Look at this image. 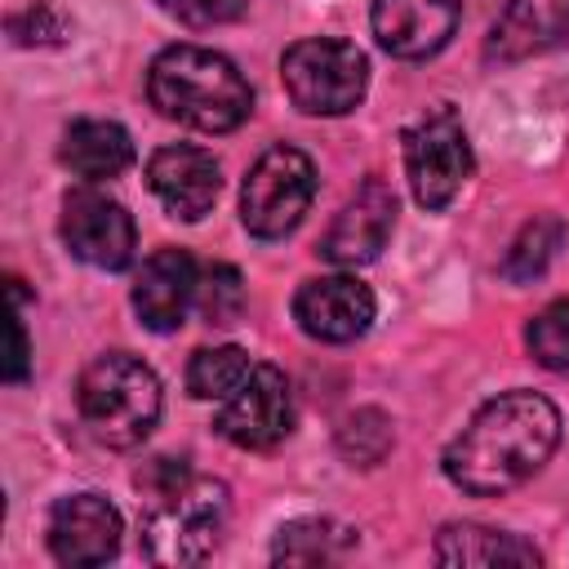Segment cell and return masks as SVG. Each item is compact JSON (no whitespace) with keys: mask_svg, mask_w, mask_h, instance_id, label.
I'll list each match as a JSON object with an SVG mask.
<instances>
[{"mask_svg":"<svg viewBox=\"0 0 569 569\" xmlns=\"http://www.w3.org/2000/svg\"><path fill=\"white\" fill-rule=\"evenodd\" d=\"M284 93L307 116H347L360 107L369 84V62L347 40H298L280 58Z\"/></svg>","mask_w":569,"mask_h":569,"instance_id":"cell-5","label":"cell"},{"mask_svg":"<svg viewBox=\"0 0 569 569\" xmlns=\"http://www.w3.org/2000/svg\"><path fill=\"white\" fill-rule=\"evenodd\" d=\"M342 547H351V529L320 520V516H307V520L280 525L271 556L280 565H320V560H333Z\"/></svg>","mask_w":569,"mask_h":569,"instance_id":"cell-20","label":"cell"},{"mask_svg":"<svg viewBox=\"0 0 569 569\" xmlns=\"http://www.w3.org/2000/svg\"><path fill=\"white\" fill-rule=\"evenodd\" d=\"M62 31H67L62 13L53 4H44V0L40 4H27L22 13L9 18V40L13 44H58Z\"/></svg>","mask_w":569,"mask_h":569,"instance_id":"cell-25","label":"cell"},{"mask_svg":"<svg viewBox=\"0 0 569 569\" xmlns=\"http://www.w3.org/2000/svg\"><path fill=\"white\" fill-rule=\"evenodd\" d=\"M391 227H396V196H391V187L382 178H369L338 209V218H333L320 253L329 262H338V267H365V262H373L382 253Z\"/></svg>","mask_w":569,"mask_h":569,"instance_id":"cell-11","label":"cell"},{"mask_svg":"<svg viewBox=\"0 0 569 569\" xmlns=\"http://www.w3.org/2000/svg\"><path fill=\"white\" fill-rule=\"evenodd\" d=\"M458 0H373V36L391 58H431L458 31Z\"/></svg>","mask_w":569,"mask_h":569,"instance_id":"cell-14","label":"cell"},{"mask_svg":"<svg viewBox=\"0 0 569 569\" xmlns=\"http://www.w3.org/2000/svg\"><path fill=\"white\" fill-rule=\"evenodd\" d=\"M231 498L222 480L209 476H182L156 493H147V516H142V551L151 565H200L227 525Z\"/></svg>","mask_w":569,"mask_h":569,"instance_id":"cell-4","label":"cell"},{"mask_svg":"<svg viewBox=\"0 0 569 569\" xmlns=\"http://www.w3.org/2000/svg\"><path fill=\"white\" fill-rule=\"evenodd\" d=\"M62 164L84 178V182H102V178H116L129 169L133 160V142L129 133L116 124V120H76L67 133H62Z\"/></svg>","mask_w":569,"mask_h":569,"instance_id":"cell-17","label":"cell"},{"mask_svg":"<svg viewBox=\"0 0 569 569\" xmlns=\"http://www.w3.org/2000/svg\"><path fill=\"white\" fill-rule=\"evenodd\" d=\"M560 445V413L538 391H507L476 409V418L445 449V476L467 493H507L538 476Z\"/></svg>","mask_w":569,"mask_h":569,"instance_id":"cell-1","label":"cell"},{"mask_svg":"<svg viewBox=\"0 0 569 569\" xmlns=\"http://www.w3.org/2000/svg\"><path fill=\"white\" fill-rule=\"evenodd\" d=\"M311 196H316L311 156L280 142L267 156H258V164L249 169L244 191H240V222L258 240H280L302 222Z\"/></svg>","mask_w":569,"mask_h":569,"instance_id":"cell-6","label":"cell"},{"mask_svg":"<svg viewBox=\"0 0 569 569\" xmlns=\"http://www.w3.org/2000/svg\"><path fill=\"white\" fill-rule=\"evenodd\" d=\"M62 240L67 249L98 267V271H120L133 262V249H138V231H133V218L120 200H111L107 191H93V187H80L62 200Z\"/></svg>","mask_w":569,"mask_h":569,"instance_id":"cell-8","label":"cell"},{"mask_svg":"<svg viewBox=\"0 0 569 569\" xmlns=\"http://www.w3.org/2000/svg\"><path fill=\"white\" fill-rule=\"evenodd\" d=\"M147 182L156 191V200L173 213V218H204L218 200V187H222V173H218V160L200 147H187V142H173V147H160L151 160H147Z\"/></svg>","mask_w":569,"mask_h":569,"instance_id":"cell-13","label":"cell"},{"mask_svg":"<svg viewBox=\"0 0 569 569\" xmlns=\"http://www.w3.org/2000/svg\"><path fill=\"white\" fill-rule=\"evenodd\" d=\"M436 560L440 565H538V547H529L516 533L502 529H485V525H445L436 533Z\"/></svg>","mask_w":569,"mask_h":569,"instance_id":"cell-18","label":"cell"},{"mask_svg":"<svg viewBox=\"0 0 569 569\" xmlns=\"http://www.w3.org/2000/svg\"><path fill=\"white\" fill-rule=\"evenodd\" d=\"M196 284H200V271L191 262V253L182 249H160L142 262L138 280H133V311L147 329L156 333H169L187 320L191 302H196Z\"/></svg>","mask_w":569,"mask_h":569,"instance_id":"cell-15","label":"cell"},{"mask_svg":"<svg viewBox=\"0 0 569 569\" xmlns=\"http://www.w3.org/2000/svg\"><path fill=\"white\" fill-rule=\"evenodd\" d=\"M293 427V391L276 365H253L249 378L222 400L218 431L240 449H271Z\"/></svg>","mask_w":569,"mask_h":569,"instance_id":"cell-9","label":"cell"},{"mask_svg":"<svg viewBox=\"0 0 569 569\" xmlns=\"http://www.w3.org/2000/svg\"><path fill=\"white\" fill-rule=\"evenodd\" d=\"M293 320L320 342H351L373 320V293L356 276H320L293 293Z\"/></svg>","mask_w":569,"mask_h":569,"instance_id":"cell-12","label":"cell"},{"mask_svg":"<svg viewBox=\"0 0 569 569\" xmlns=\"http://www.w3.org/2000/svg\"><path fill=\"white\" fill-rule=\"evenodd\" d=\"M160 9L182 27H222L236 22L249 9V0H160Z\"/></svg>","mask_w":569,"mask_h":569,"instance_id":"cell-26","label":"cell"},{"mask_svg":"<svg viewBox=\"0 0 569 569\" xmlns=\"http://www.w3.org/2000/svg\"><path fill=\"white\" fill-rule=\"evenodd\" d=\"M76 405L84 427L111 445L133 449L151 436L160 418V378L129 351H107L93 365H84L76 382Z\"/></svg>","mask_w":569,"mask_h":569,"instance_id":"cell-3","label":"cell"},{"mask_svg":"<svg viewBox=\"0 0 569 569\" xmlns=\"http://www.w3.org/2000/svg\"><path fill=\"white\" fill-rule=\"evenodd\" d=\"M391 445H396V431L382 409H356L338 427V449L351 467H378L391 453Z\"/></svg>","mask_w":569,"mask_h":569,"instance_id":"cell-22","label":"cell"},{"mask_svg":"<svg viewBox=\"0 0 569 569\" xmlns=\"http://www.w3.org/2000/svg\"><path fill=\"white\" fill-rule=\"evenodd\" d=\"M49 551L58 565L89 569L120 551V511L98 493H71L49 516Z\"/></svg>","mask_w":569,"mask_h":569,"instance_id":"cell-10","label":"cell"},{"mask_svg":"<svg viewBox=\"0 0 569 569\" xmlns=\"http://www.w3.org/2000/svg\"><path fill=\"white\" fill-rule=\"evenodd\" d=\"M147 93L160 116L200 133H231L253 111V89L236 62L200 44L164 49L147 71Z\"/></svg>","mask_w":569,"mask_h":569,"instance_id":"cell-2","label":"cell"},{"mask_svg":"<svg viewBox=\"0 0 569 569\" xmlns=\"http://www.w3.org/2000/svg\"><path fill=\"white\" fill-rule=\"evenodd\" d=\"M4 378H9V382H22V378H27V333H22V320H18V316L9 320V360H4Z\"/></svg>","mask_w":569,"mask_h":569,"instance_id":"cell-27","label":"cell"},{"mask_svg":"<svg viewBox=\"0 0 569 569\" xmlns=\"http://www.w3.org/2000/svg\"><path fill=\"white\" fill-rule=\"evenodd\" d=\"M196 307L204 311L209 325H236L240 311H244V280H240V271L227 267V262L204 267V276L196 284Z\"/></svg>","mask_w":569,"mask_h":569,"instance_id":"cell-24","label":"cell"},{"mask_svg":"<svg viewBox=\"0 0 569 569\" xmlns=\"http://www.w3.org/2000/svg\"><path fill=\"white\" fill-rule=\"evenodd\" d=\"M525 342H529V356H533L542 369L569 373V298L547 302V307L529 320Z\"/></svg>","mask_w":569,"mask_h":569,"instance_id":"cell-23","label":"cell"},{"mask_svg":"<svg viewBox=\"0 0 569 569\" xmlns=\"http://www.w3.org/2000/svg\"><path fill=\"white\" fill-rule=\"evenodd\" d=\"M560 244H565V222H560L556 213H538L533 222L520 227V236H516L511 249L502 253V276H507L511 284L538 280V276L551 267V258H556Z\"/></svg>","mask_w":569,"mask_h":569,"instance_id":"cell-19","label":"cell"},{"mask_svg":"<svg viewBox=\"0 0 569 569\" xmlns=\"http://www.w3.org/2000/svg\"><path fill=\"white\" fill-rule=\"evenodd\" d=\"M569 40V0H507L498 13L485 58L493 62H520L533 53H547Z\"/></svg>","mask_w":569,"mask_h":569,"instance_id":"cell-16","label":"cell"},{"mask_svg":"<svg viewBox=\"0 0 569 569\" xmlns=\"http://www.w3.org/2000/svg\"><path fill=\"white\" fill-rule=\"evenodd\" d=\"M405 173L422 209H445L471 178V147L462 120L440 107L405 133Z\"/></svg>","mask_w":569,"mask_h":569,"instance_id":"cell-7","label":"cell"},{"mask_svg":"<svg viewBox=\"0 0 569 569\" xmlns=\"http://www.w3.org/2000/svg\"><path fill=\"white\" fill-rule=\"evenodd\" d=\"M249 356L240 351V347H204V351H196L191 356V365H187V391L196 396V400H227L244 378H249Z\"/></svg>","mask_w":569,"mask_h":569,"instance_id":"cell-21","label":"cell"}]
</instances>
